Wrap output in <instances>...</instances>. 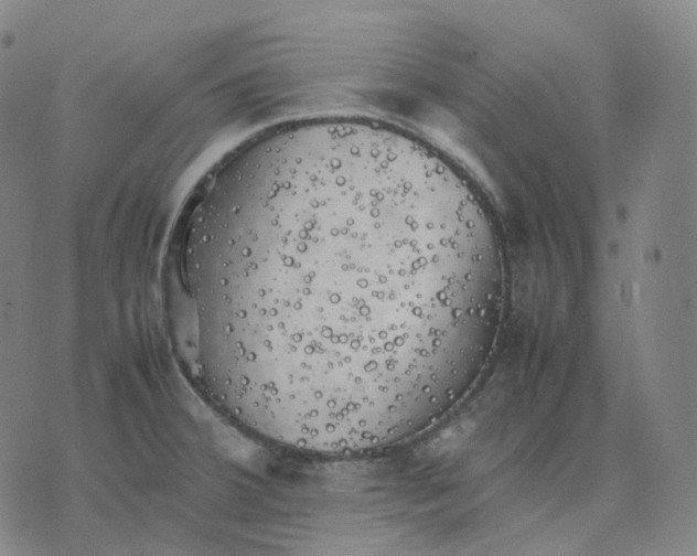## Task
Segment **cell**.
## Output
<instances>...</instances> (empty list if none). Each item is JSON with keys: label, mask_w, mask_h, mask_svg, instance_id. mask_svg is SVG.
<instances>
[{"label": "cell", "mask_w": 697, "mask_h": 556, "mask_svg": "<svg viewBox=\"0 0 697 556\" xmlns=\"http://www.w3.org/2000/svg\"><path fill=\"white\" fill-rule=\"evenodd\" d=\"M169 287L208 397L274 443L344 455L427 429L490 346L495 228L441 156L374 121L276 126L199 190Z\"/></svg>", "instance_id": "6da1fadb"}]
</instances>
